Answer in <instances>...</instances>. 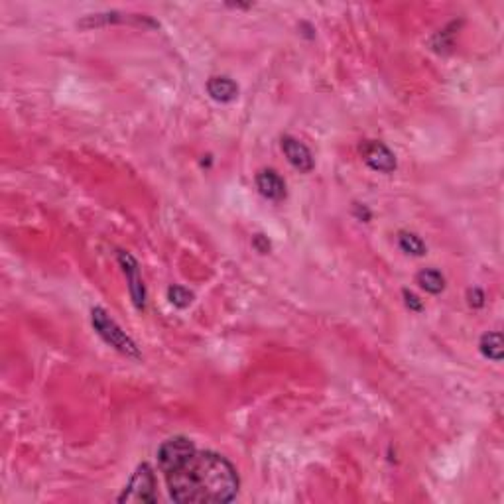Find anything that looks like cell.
<instances>
[{"mask_svg": "<svg viewBox=\"0 0 504 504\" xmlns=\"http://www.w3.org/2000/svg\"><path fill=\"white\" fill-rule=\"evenodd\" d=\"M158 465L176 503H231L239 493L233 463L213 451H199L187 438L164 441Z\"/></svg>", "mask_w": 504, "mask_h": 504, "instance_id": "6da1fadb", "label": "cell"}, {"mask_svg": "<svg viewBox=\"0 0 504 504\" xmlns=\"http://www.w3.org/2000/svg\"><path fill=\"white\" fill-rule=\"evenodd\" d=\"M91 321H93L95 331L99 333V337L103 339L107 345L116 349L122 355L132 356V359H140L142 355L140 351H138V347H136V343L122 331L121 327L116 325V321H114L103 308H93V311H91Z\"/></svg>", "mask_w": 504, "mask_h": 504, "instance_id": "7a4b0ae2", "label": "cell"}, {"mask_svg": "<svg viewBox=\"0 0 504 504\" xmlns=\"http://www.w3.org/2000/svg\"><path fill=\"white\" fill-rule=\"evenodd\" d=\"M156 475L148 463H142L134 471L131 483L124 486L122 495L119 496V503H156Z\"/></svg>", "mask_w": 504, "mask_h": 504, "instance_id": "3957f363", "label": "cell"}, {"mask_svg": "<svg viewBox=\"0 0 504 504\" xmlns=\"http://www.w3.org/2000/svg\"><path fill=\"white\" fill-rule=\"evenodd\" d=\"M119 262H121L122 272L126 276L128 282V289H131V298L134 301L136 309L146 308V288H144V282H142L140 268H138V262L132 256L131 252H119Z\"/></svg>", "mask_w": 504, "mask_h": 504, "instance_id": "277c9868", "label": "cell"}, {"mask_svg": "<svg viewBox=\"0 0 504 504\" xmlns=\"http://www.w3.org/2000/svg\"><path fill=\"white\" fill-rule=\"evenodd\" d=\"M361 154L363 160L366 162L368 168H373L374 172H383V174H392L396 169V156L394 152L383 142L368 140L361 146Z\"/></svg>", "mask_w": 504, "mask_h": 504, "instance_id": "5b68a950", "label": "cell"}, {"mask_svg": "<svg viewBox=\"0 0 504 504\" xmlns=\"http://www.w3.org/2000/svg\"><path fill=\"white\" fill-rule=\"evenodd\" d=\"M282 152L288 158L289 164L301 174H309L316 166L308 146L304 142H299L298 138H294V136H282Z\"/></svg>", "mask_w": 504, "mask_h": 504, "instance_id": "8992f818", "label": "cell"}, {"mask_svg": "<svg viewBox=\"0 0 504 504\" xmlns=\"http://www.w3.org/2000/svg\"><path fill=\"white\" fill-rule=\"evenodd\" d=\"M256 187L260 196L270 201H282L286 197V184L274 169H262L256 176Z\"/></svg>", "mask_w": 504, "mask_h": 504, "instance_id": "52a82bcc", "label": "cell"}, {"mask_svg": "<svg viewBox=\"0 0 504 504\" xmlns=\"http://www.w3.org/2000/svg\"><path fill=\"white\" fill-rule=\"evenodd\" d=\"M207 93L217 103H231L239 97V85L229 77H211L207 81Z\"/></svg>", "mask_w": 504, "mask_h": 504, "instance_id": "ba28073f", "label": "cell"}, {"mask_svg": "<svg viewBox=\"0 0 504 504\" xmlns=\"http://www.w3.org/2000/svg\"><path fill=\"white\" fill-rule=\"evenodd\" d=\"M503 335L498 331L485 333V335L481 337V341H479V349H481L483 356L491 359V361H496V363L503 361Z\"/></svg>", "mask_w": 504, "mask_h": 504, "instance_id": "9c48e42d", "label": "cell"}, {"mask_svg": "<svg viewBox=\"0 0 504 504\" xmlns=\"http://www.w3.org/2000/svg\"><path fill=\"white\" fill-rule=\"evenodd\" d=\"M416 280L420 284V288L426 289L428 294H441L445 289V278L441 276V272L433 270V268L418 272Z\"/></svg>", "mask_w": 504, "mask_h": 504, "instance_id": "30bf717a", "label": "cell"}, {"mask_svg": "<svg viewBox=\"0 0 504 504\" xmlns=\"http://www.w3.org/2000/svg\"><path fill=\"white\" fill-rule=\"evenodd\" d=\"M398 244L404 252L414 254V256H424L426 254V244L418 234L414 233H400L398 234Z\"/></svg>", "mask_w": 504, "mask_h": 504, "instance_id": "8fae6325", "label": "cell"}, {"mask_svg": "<svg viewBox=\"0 0 504 504\" xmlns=\"http://www.w3.org/2000/svg\"><path fill=\"white\" fill-rule=\"evenodd\" d=\"M168 299L179 309H186L187 306H191L193 301V294L186 289L184 286H169L168 288Z\"/></svg>", "mask_w": 504, "mask_h": 504, "instance_id": "7c38bea8", "label": "cell"}, {"mask_svg": "<svg viewBox=\"0 0 504 504\" xmlns=\"http://www.w3.org/2000/svg\"><path fill=\"white\" fill-rule=\"evenodd\" d=\"M402 296H404V304H406V308L410 309V311H421V309H424L421 299L418 298L414 292H410V289H404V292H402Z\"/></svg>", "mask_w": 504, "mask_h": 504, "instance_id": "4fadbf2b", "label": "cell"}, {"mask_svg": "<svg viewBox=\"0 0 504 504\" xmlns=\"http://www.w3.org/2000/svg\"><path fill=\"white\" fill-rule=\"evenodd\" d=\"M467 299H469V306L471 308H483L485 306V294H483V289L479 288H473L467 292Z\"/></svg>", "mask_w": 504, "mask_h": 504, "instance_id": "5bb4252c", "label": "cell"}, {"mask_svg": "<svg viewBox=\"0 0 504 504\" xmlns=\"http://www.w3.org/2000/svg\"><path fill=\"white\" fill-rule=\"evenodd\" d=\"M252 246L260 252V254H268V252H270V241H268L264 234H256V236L252 239Z\"/></svg>", "mask_w": 504, "mask_h": 504, "instance_id": "9a60e30c", "label": "cell"}, {"mask_svg": "<svg viewBox=\"0 0 504 504\" xmlns=\"http://www.w3.org/2000/svg\"><path fill=\"white\" fill-rule=\"evenodd\" d=\"M353 211H355V215L359 217L361 221H364V223H368V221H371V211H368V209H366L364 205H361V203H355Z\"/></svg>", "mask_w": 504, "mask_h": 504, "instance_id": "2e32d148", "label": "cell"}]
</instances>
